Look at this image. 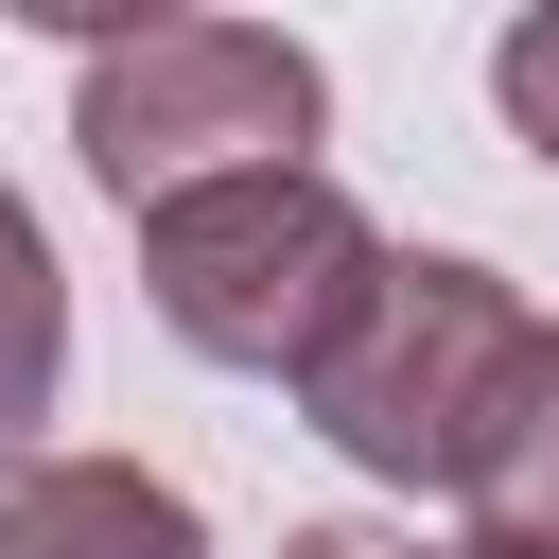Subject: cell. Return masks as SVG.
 Instances as JSON below:
<instances>
[{"mask_svg": "<svg viewBox=\"0 0 559 559\" xmlns=\"http://www.w3.org/2000/svg\"><path fill=\"white\" fill-rule=\"evenodd\" d=\"M454 507H472L489 559H559V332L542 314H524V349H507V384L454 454Z\"/></svg>", "mask_w": 559, "mask_h": 559, "instance_id": "5", "label": "cell"}, {"mask_svg": "<svg viewBox=\"0 0 559 559\" xmlns=\"http://www.w3.org/2000/svg\"><path fill=\"white\" fill-rule=\"evenodd\" d=\"M0 559H210V524L140 454H35L0 472Z\"/></svg>", "mask_w": 559, "mask_h": 559, "instance_id": "4", "label": "cell"}, {"mask_svg": "<svg viewBox=\"0 0 559 559\" xmlns=\"http://www.w3.org/2000/svg\"><path fill=\"white\" fill-rule=\"evenodd\" d=\"M52 384H70V280H52V227L0 192V454L52 419Z\"/></svg>", "mask_w": 559, "mask_h": 559, "instance_id": "6", "label": "cell"}, {"mask_svg": "<svg viewBox=\"0 0 559 559\" xmlns=\"http://www.w3.org/2000/svg\"><path fill=\"white\" fill-rule=\"evenodd\" d=\"M280 559H402V542H384V524H297Z\"/></svg>", "mask_w": 559, "mask_h": 559, "instance_id": "8", "label": "cell"}, {"mask_svg": "<svg viewBox=\"0 0 559 559\" xmlns=\"http://www.w3.org/2000/svg\"><path fill=\"white\" fill-rule=\"evenodd\" d=\"M507 349H524V297H507L489 262H454V245H384L367 297H349V332L297 367V402H314V437H332L349 472H384V489H454V454H472Z\"/></svg>", "mask_w": 559, "mask_h": 559, "instance_id": "3", "label": "cell"}, {"mask_svg": "<svg viewBox=\"0 0 559 559\" xmlns=\"http://www.w3.org/2000/svg\"><path fill=\"white\" fill-rule=\"evenodd\" d=\"M489 105H507V140H524V157H542V175H559V0H542V17H507V35H489Z\"/></svg>", "mask_w": 559, "mask_h": 559, "instance_id": "7", "label": "cell"}, {"mask_svg": "<svg viewBox=\"0 0 559 559\" xmlns=\"http://www.w3.org/2000/svg\"><path fill=\"white\" fill-rule=\"evenodd\" d=\"M367 262H384V227H367L314 157H297V175H210V192L140 210V297H157V332L210 349V367H262V384H297V367L349 332Z\"/></svg>", "mask_w": 559, "mask_h": 559, "instance_id": "2", "label": "cell"}, {"mask_svg": "<svg viewBox=\"0 0 559 559\" xmlns=\"http://www.w3.org/2000/svg\"><path fill=\"white\" fill-rule=\"evenodd\" d=\"M70 52H87L70 140H87V175L122 210H175L210 175H297V140L332 122V70L297 35H262V17H140V35L70 17Z\"/></svg>", "mask_w": 559, "mask_h": 559, "instance_id": "1", "label": "cell"}, {"mask_svg": "<svg viewBox=\"0 0 559 559\" xmlns=\"http://www.w3.org/2000/svg\"><path fill=\"white\" fill-rule=\"evenodd\" d=\"M402 559H419V542H402ZM437 559H489V542H437Z\"/></svg>", "mask_w": 559, "mask_h": 559, "instance_id": "9", "label": "cell"}]
</instances>
